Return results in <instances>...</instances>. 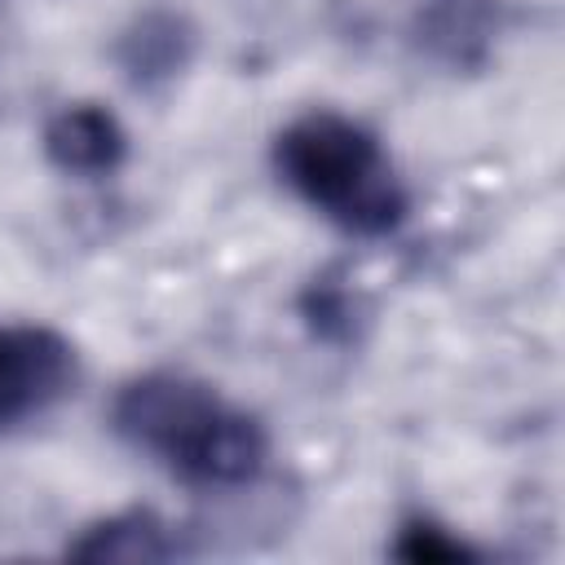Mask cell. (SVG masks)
<instances>
[{
    "instance_id": "5",
    "label": "cell",
    "mask_w": 565,
    "mask_h": 565,
    "mask_svg": "<svg viewBox=\"0 0 565 565\" xmlns=\"http://www.w3.org/2000/svg\"><path fill=\"white\" fill-rule=\"evenodd\" d=\"M115 66L137 93H163L172 88L199 53V26L190 22L185 9L172 4H146L137 9L119 35H115Z\"/></svg>"
},
{
    "instance_id": "9",
    "label": "cell",
    "mask_w": 565,
    "mask_h": 565,
    "mask_svg": "<svg viewBox=\"0 0 565 565\" xmlns=\"http://www.w3.org/2000/svg\"><path fill=\"white\" fill-rule=\"evenodd\" d=\"M388 552L406 565H468V561H481V552L472 543H463L459 534H450L433 516H406L397 525V539H393Z\"/></svg>"
},
{
    "instance_id": "6",
    "label": "cell",
    "mask_w": 565,
    "mask_h": 565,
    "mask_svg": "<svg viewBox=\"0 0 565 565\" xmlns=\"http://www.w3.org/2000/svg\"><path fill=\"white\" fill-rule=\"evenodd\" d=\"M44 159L62 177L97 181L124 168L128 159V132L102 102H71L44 124Z\"/></svg>"
},
{
    "instance_id": "8",
    "label": "cell",
    "mask_w": 565,
    "mask_h": 565,
    "mask_svg": "<svg viewBox=\"0 0 565 565\" xmlns=\"http://www.w3.org/2000/svg\"><path fill=\"white\" fill-rule=\"evenodd\" d=\"M300 318L322 344H353L362 327V300L335 274H318L300 291Z\"/></svg>"
},
{
    "instance_id": "7",
    "label": "cell",
    "mask_w": 565,
    "mask_h": 565,
    "mask_svg": "<svg viewBox=\"0 0 565 565\" xmlns=\"http://www.w3.org/2000/svg\"><path fill=\"white\" fill-rule=\"evenodd\" d=\"M71 561H128V565H154V561H177L185 556L181 534L150 508H128L115 516H102L93 525H84L71 543H66Z\"/></svg>"
},
{
    "instance_id": "1",
    "label": "cell",
    "mask_w": 565,
    "mask_h": 565,
    "mask_svg": "<svg viewBox=\"0 0 565 565\" xmlns=\"http://www.w3.org/2000/svg\"><path fill=\"white\" fill-rule=\"evenodd\" d=\"M110 428L124 446L199 490L252 486L269 459V433L252 411L177 371L128 380L110 402Z\"/></svg>"
},
{
    "instance_id": "3",
    "label": "cell",
    "mask_w": 565,
    "mask_h": 565,
    "mask_svg": "<svg viewBox=\"0 0 565 565\" xmlns=\"http://www.w3.org/2000/svg\"><path fill=\"white\" fill-rule=\"evenodd\" d=\"M79 380L75 344L44 322H0V433L57 411Z\"/></svg>"
},
{
    "instance_id": "2",
    "label": "cell",
    "mask_w": 565,
    "mask_h": 565,
    "mask_svg": "<svg viewBox=\"0 0 565 565\" xmlns=\"http://www.w3.org/2000/svg\"><path fill=\"white\" fill-rule=\"evenodd\" d=\"M274 168L296 199L353 238H384L411 212V194L384 141L340 110L291 119L274 137Z\"/></svg>"
},
{
    "instance_id": "4",
    "label": "cell",
    "mask_w": 565,
    "mask_h": 565,
    "mask_svg": "<svg viewBox=\"0 0 565 565\" xmlns=\"http://www.w3.org/2000/svg\"><path fill=\"white\" fill-rule=\"evenodd\" d=\"M508 31V0H411V49L450 75H477L494 62Z\"/></svg>"
}]
</instances>
